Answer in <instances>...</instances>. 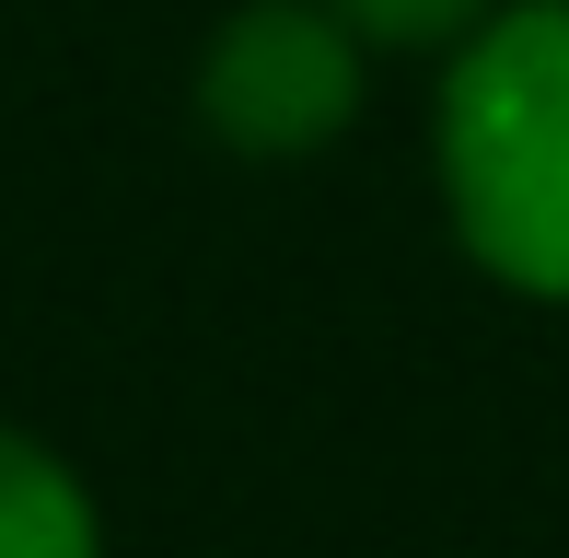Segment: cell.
<instances>
[{"instance_id":"6da1fadb","label":"cell","mask_w":569,"mask_h":558,"mask_svg":"<svg viewBox=\"0 0 569 558\" xmlns=\"http://www.w3.org/2000/svg\"><path fill=\"white\" fill-rule=\"evenodd\" d=\"M430 151L465 257L500 291L569 302V0H511L453 47Z\"/></svg>"},{"instance_id":"3957f363","label":"cell","mask_w":569,"mask_h":558,"mask_svg":"<svg viewBox=\"0 0 569 558\" xmlns=\"http://www.w3.org/2000/svg\"><path fill=\"white\" fill-rule=\"evenodd\" d=\"M0 558H106L93 489L23 430H0Z\"/></svg>"},{"instance_id":"7a4b0ae2","label":"cell","mask_w":569,"mask_h":558,"mask_svg":"<svg viewBox=\"0 0 569 558\" xmlns=\"http://www.w3.org/2000/svg\"><path fill=\"white\" fill-rule=\"evenodd\" d=\"M360 47L372 36H360L338 0H244L210 36V59H198V117L232 151H256V163H291V151L349 129Z\"/></svg>"},{"instance_id":"277c9868","label":"cell","mask_w":569,"mask_h":558,"mask_svg":"<svg viewBox=\"0 0 569 558\" xmlns=\"http://www.w3.org/2000/svg\"><path fill=\"white\" fill-rule=\"evenodd\" d=\"M338 12H349L372 47H465L500 0H338Z\"/></svg>"}]
</instances>
